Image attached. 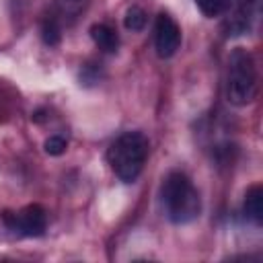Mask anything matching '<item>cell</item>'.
<instances>
[{"mask_svg": "<svg viewBox=\"0 0 263 263\" xmlns=\"http://www.w3.org/2000/svg\"><path fill=\"white\" fill-rule=\"evenodd\" d=\"M158 195H160L162 212L173 224H189L199 218L201 197L193 181L185 173L181 171L168 173L162 179Z\"/></svg>", "mask_w": 263, "mask_h": 263, "instance_id": "cell-1", "label": "cell"}, {"mask_svg": "<svg viewBox=\"0 0 263 263\" xmlns=\"http://www.w3.org/2000/svg\"><path fill=\"white\" fill-rule=\"evenodd\" d=\"M148 152L150 142L142 132H125L109 146L107 162L119 181L134 183L144 171Z\"/></svg>", "mask_w": 263, "mask_h": 263, "instance_id": "cell-2", "label": "cell"}, {"mask_svg": "<svg viewBox=\"0 0 263 263\" xmlns=\"http://www.w3.org/2000/svg\"><path fill=\"white\" fill-rule=\"evenodd\" d=\"M257 90H259V72L253 53L245 47H234L228 55L226 99L236 107H245L255 101Z\"/></svg>", "mask_w": 263, "mask_h": 263, "instance_id": "cell-3", "label": "cell"}, {"mask_svg": "<svg viewBox=\"0 0 263 263\" xmlns=\"http://www.w3.org/2000/svg\"><path fill=\"white\" fill-rule=\"evenodd\" d=\"M4 224L21 236H41L47 228V212L39 203H29L18 212H4Z\"/></svg>", "mask_w": 263, "mask_h": 263, "instance_id": "cell-4", "label": "cell"}, {"mask_svg": "<svg viewBox=\"0 0 263 263\" xmlns=\"http://www.w3.org/2000/svg\"><path fill=\"white\" fill-rule=\"evenodd\" d=\"M179 45H181V29L177 21L166 12H160L154 23V49L158 58L162 60L173 58Z\"/></svg>", "mask_w": 263, "mask_h": 263, "instance_id": "cell-5", "label": "cell"}, {"mask_svg": "<svg viewBox=\"0 0 263 263\" xmlns=\"http://www.w3.org/2000/svg\"><path fill=\"white\" fill-rule=\"evenodd\" d=\"M90 39L95 45L105 53H115L119 47V35L117 31L107 23H95L90 27Z\"/></svg>", "mask_w": 263, "mask_h": 263, "instance_id": "cell-6", "label": "cell"}, {"mask_svg": "<svg viewBox=\"0 0 263 263\" xmlns=\"http://www.w3.org/2000/svg\"><path fill=\"white\" fill-rule=\"evenodd\" d=\"M242 208H245V216L253 224H257V226L263 224V187L261 185H251L247 189Z\"/></svg>", "mask_w": 263, "mask_h": 263, "instance_id": "cell-7", "label": "cell"}, {"mask_svg": "<svg viewBox=\"0 0 263 263\" xmlns=\"http://www.w3.org/2000/svg\"><path fill=\"white\" fill-rule=\"evenodd\" d=\"M16 107H18V92L6 80H0V123H6Z\"/></svg>", "mask_w": 263, "mask_h": 263, "instance_id": "cell-8", "label": "cell"}, {"mask_svg": "<svg viewBox=\"0 0 263 263\" xmlns=\"http://www.w3.org/2000/svg\"><path fill=\"white\" fill-rule=\"evenodd\" d=\"M41 39L49 47L60 45V41H62V27H60L55 16H45L43 18V23H41Z\"/></svg>", "mask_w": 263, "mask_h": 263, "instance_id": "cell-9", "label": "cell"}, {"mask_svg": "<svg viewBox=\"0 0 263 263\" xmlns=\"http://www.w3.org/2000/svg\"><path fill=\"white\" fill-rule=\"evenodd\" d=\"M193 2L199 8V12L208 18H214V16L228 12L232 6V0H193Z\"/></svg>", "mask_w": 263, "mask_h": 263, "instance_id": "cell-10", "label": "cell"}, {"mask_svg": "<svg viewBox=\"0 0 263 263\" xmlns=\"http://www.w3.org/2000/svg\"><path fill=\"white\" fill-rule=\"evenodd\" d=\"M146 21H148V14L142 6H129L125 10V16H123V25L127 31H142L146 27Z\"/></svg>", "mask_w": 263, "mask_h": 263, "instance_id": "cell-11", "label": "cell"}, {"mask_svg": "<svg viewBox=\"0 0 263 263\" xmlns=\"http://www.w3.org/2000/svg\"><path fill=\"white\" fill-rule=\"evenodd\" d=\"M43 148H45V152H47L49 156H60V154L66 152V148H68V140H66L64 136L55 134V136H49V138L45 140Z\"/></svg>", "mask_w": 263, "mask_h": 263, "instance_id": "cell-12", "label": "cell"}, {"mask_svg": "<svg viewBox=\"0 0 263 263\" xmlns=\"http://www.w3.org/2000/svg\"><path fill=\"white\" fill-rule=\"evenodd\" d=\"M72 2H80V0H72Z\"/></svg>", "mask_w": 263, "mask_h": 263, "instance_id": "cell-13", "label": "cell"}]
</instances>
